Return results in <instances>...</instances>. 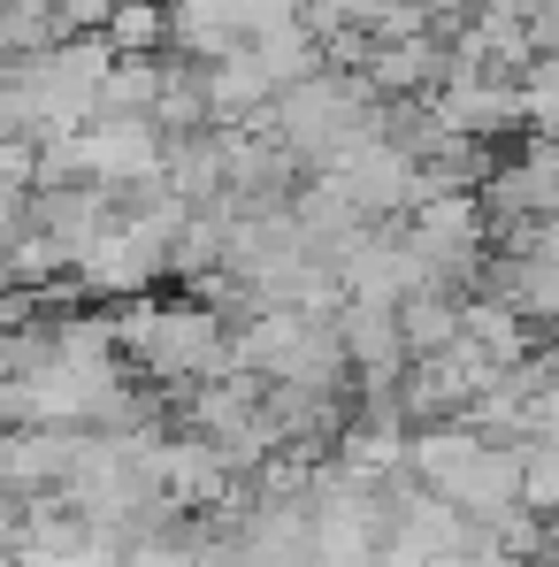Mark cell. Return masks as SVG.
I'll list each match as a JSON object with an SVG mask.
<instances>
[{"label":"cell","mask_w":559,"mask_h":567,"mask_svg":"<svg viewBox=\"0 0 559 567\" xmlns=\"http://www.w3.org/2000/svg\"><path fill=\"white\" fill-rule=\"evenodd\" d=\"M115 223V199L100 185H31L23 192V238H39L62 269H77V254Z\"/></svg>","instance_id":"obj_3"},{"label":"cell","mask_w":559,"mask_h":567,"mask_svg":"<svg viewBox=\"0 0 559 567\" xmlns=\"http://www.w3.org/2000/svg\"><path fill=\"white\" fill-rule=\"evenodd\" d=\"M115 567H199V529L177 514V522H162L146 537H123L115 545Z\"/></svg>","instance_id":"obj_10"},{"label":"cell","mask_w":559,"mask_h":567,"mask_svg":"<svg viewBox=\"0 0 559 567\" xmlns=\"http://www.w3.org/2000/svg\"><path fill=\"white\" fill-rule=\"evenodd\" d=\"M330 177H338V192L369 215V223H398L414 199H422V185H414V162L398 154V146H383V138H361V146H345L338 162H330Z\"/></svg>","instance_id":"obj_5"},{"label":"cell","mask_w":559,"mask_h":567,"mask_svg":"<svg viewBox=\"0 0 559 567\" xmlns=\"http://www.w3.org/2000/svg\"><path fill=\"white\" fill-rule=\"evenodd\" d=\"M154 85H162V54H115L85 123H146L154 115Z\"/></svg>","instance_id":"obj_8"},{"label":"cell","mask_w":559,"mask_h":567,"mask_svg":"<svg viewBox=\"0 0 559 567\" xmlns=\"http://www.w3.org/2000/svg\"><path fill=\"white\" fill-rule=\"evenodd\" d=\"M70 162H77V185L100 192H131L162 177V131L154 123H85L70 131Z\"/></svg>","instance_id":"obj_4"},{"label":"cell","mask_w":559,"mask_h":567,"mask_svg":"<svg viewBox=\"0 0 559 567\" xmlns=\"http://www.w3.org/2000/svg\"><path fill=\"white\" fill-rule=\"evenodd\" d=\"M222 315L207 299H138L123 322H115V361H131L138 383L154 391H191V383L222 377Z\"/></svg>","instance_id":"obj_1"},{"label":"cell","mask_w":559,"mask_h":567,"mask_svg":"<svg viewBox=\"0 0 559 567\" xmlns=\"http://www.w3.org/2000/svg\"><path fill=\"white\" fill-rule=\"evenodd\" d=\"M85 453V430H0V491L39 498V491H70Z\"/></svg>","instance_id":"obj_6"},{"label":"cell","mask_w":559,"mask_h":567,"mask_svg":"<svg viewBox=\"0 0 559 567\" xmlns=\"http://www.w3.org/2000/svg\"><path fill=\"white\" fill-rule=\"evenodd\" d=\"M460 315H467V291H445V284H414V291L391 307L406 361H414V353H437V346H453V338H460Z\"/></svg>","instance_id":"obj_7"},{"label":"cell","mask_w":559,"mask_h":567,"mask_svg":"<svg viewBox=\"0 0 559 567\" xmlns=\"http://www.w3.org/2000/svg\"><path fill=\"white\" fill-rule=\"evenodd\" d=\"M100 39H107L115 54H162L169 8H162V0H115V8L100 16Z\"/></svg>","instance_id":"obj_9"},{"label":"cell","mask_w":559,"mask_h":567,"mask_svg":"<svg viewBox=\"0 0 559 567\" xmlns=\"http://www.w3.org/2000/svg\"><path fill=\"white\" fill-rule=\"evenodd\" d=\"M253 131H269L283 154L314 177V169H330L345 146H361L375 131V93L353 70H307V78H291V85L269 100V115H261Z\"/></svg>","instance_id":"obj_2"}]
</instances>
